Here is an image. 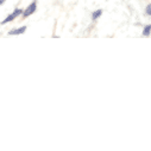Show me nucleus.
I'll use <instances>...</instances> for the list:
<instances>
[{"label":"nucleus","mask_w":151,"mask_h":151,"mask_svg":"<svg viewBox=\"0 0 151 151\" xmlns=\"http://www.w3.org/2000/svg\"><path fill=\"white\" fill-rule=\"evenodd\" d=\"M142 35H143L144 37H149V36L151 35V24H147V25L144 26V29H143V31H142Z\"/></svg>","instance_id":"obj_4"},{"label":"nucleus","mask_w":151,"mask_h":151,"mask_svg":"<svg viewBox=\"0 0 151 151\" xmlns=\"http://www.w3.org/2000/svg\"><path fill=\"white\" fill-rule=\"evenodd\" d=\"M145 13L147 16H151V4H149L146 7H145Z\"/></svg>","instance_id":"obj_6"},{"label":"nucleus","mask_w":151,"mask_h":151,"mask_svg":"<svg viewBox=\"0 0 151 151\" xmlns=\"http://www.w3.org/2000/svg\"><path fill=\"white\" fill-rule=\"evenodd\" d=\"M5 1H6V0H0V6H1V5H3Z\"/></svg>","instance_id":"obj_7"},{"label":"nucleus","mask_w":151,"mask_h":151,"mask_svg":"<svg viewBox=\"0 0 151 151\" xmlns=\"http://www.w3.org/2000/svg\"><path fill=\"white\" fill-rule=\"evenodd\" d=\"M37 11V1H36V0H35V1H32L24 11H23V18H27V17H30L31 14H33L35 12Z\"/></svg>","instance_id":"obj_2"},{"label":"nucleus","mask_w":151,"mask_h":151,"mask_svg":"<svg viewBox=\"0 0 151 151\" xmlns=\"http://www.w3.org/2000/svg\"><path fill=\"white\" fill-rule=\"evenodd\" d=\"M23 11L24 10H22V9H16L11 14H9L3 22H1V25H5V24H7V23H10V22H12V20H14L17 17H19V16H22L23 14Z\"/></svg>","instance_id":"obj_1"},{"label":"nucleus","mask_w":151,"mask_h":151,"mask_svg":"<svg viewBox=\"0 0 151 151\" xmlns=\"http://www.w3.org/2000/svg\"><path fill=\"white\" fill-rule=\"evenodd\" d=\"M101 14H102V10H96V11H94V12L92 13V20L99 19V18L101 17Z\"/></svg>","instance_id":"obj_5"},{"label":"nucleus","mask_w":151,"mask_h":151,"mask_svg":"<svg viewBox=\"0 0 151 151\" xmlns=\"http://www.w3.org/2000/svg\"><path fill=\"white\" fill-rule=\"evenodd\" d=\"M26 31V26H22L18 29H13L9 32V36H18V35H23Z\"/></svg>","instance_id":"obj_3"}]
</instances>
